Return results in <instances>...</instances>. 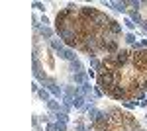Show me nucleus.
<instances>
[{"label":"nucleus","instance_id":"obj_1","mask_svg":"<svg viewBox=\"0 0 147 131\" xmlns=\"http://www.w3.org/2000/svg\"><path fill=\"white\" fill-rule=\"evenodd\" d=\"M127 61H129V53H127V51H118V53L114 55V63H116L118 67L125 65Z\"/></svg>","mask_w":147,"mask_h":131},{"label":"nucleus","instance_id":"obj_2","mask_svg":"<svg viewBox=\"0 0 147 131\" xmlns=\"http://www.w3.org/2000/svg\"><path fill=\"white\" fill-rule=\"evenodd\" d=\"M92 24H94L96 28H108V24H110V20H108V18H106L104 14H100V12H98V14H96V18L92 20Z\"/></svg>","mask_w":147,"mask_h":131},{"label":"nucleus","instance_id":"obj_3","mask_svg":"<svg viewBox=\"0 0 147 131\" xmlns=\"http://www.w3.org/2000/svg\"><path fill=\"white\" fill-rule=\"evenodd\" d=\"M80 12H82V18H84V20H88V18L94 20V18H96V14H98V10H94V8H90V6H84Z\"/></svg>","mask_w":147,"mask_h":131},{"label":"nucleus","instance_id":"obj_4","mask_svg":"<svg viewBox=\"0 0 147 131\" xmlns=\"http://www.w3.org/2000/svg\"><path fill=\"white\" fill-rule=\"evenodd\" d=\"M110 94H112L116 100H122V98L125 96V88H122L120 84H116V86L112 88V92H110Z\"/></svg>","mask_w":147,"mask_h":131},{"label":"nucleus","instance_id":"obj_5","mask_svg":"<svg viewBox=\"0 0 147 131\" xmlns=\"http://www.w3.org/2000/svg\"><path fill=\"white\" fill-rule=\"evenodd\" d=\"M106 30L112 33V35H118V33L122 32V30H120V26H118V22H114V20H110V24H108V28H106Z\"/></svg>","mask_w":147,"mask_h":131},{"label":"nucleus","instance_id":"obj_6","mask_svg":"<svg viewBox=\"0 0 147 131\" xmlns=\"http://www.w3.org/2000/svg\"><path fill=\"white\" fill-rule=\"evenodd\" d=\"M134 39H136V37H134V35H131V33H129V35H127V37H125V41H127V43H134Z\"/></svg>","mask_w":147,"mask_h":131}]
</instances>
